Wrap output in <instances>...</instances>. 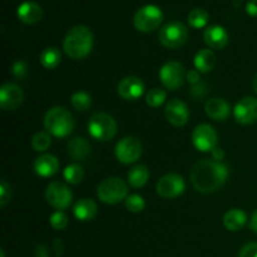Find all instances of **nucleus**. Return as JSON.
<instances>
[{"label":"nucleus","mask_w":257,"mask_h":257,"mask_svg":"<svg viewBox=\"0 0 257 257\" xmlns=\"http://www.w3.org/2000/svg\"><path fill=\"white\" fill-rule=\"evenodd\" d=\"M228 177V167L215 160H202L195 163L190 173L191 182L196 191L211 193L223 186Z\"/></svg>","instance_id":"obj_1"},{"label":"nucleus","mask_w":257,"mask_h":257,"mask_svg":"<svg viewBox=\"0 0 257 257\" xmlns=\"http://www.w3.org/2000/svg\"><path fill=\"white\" fill-rule=\"evenodd\" d=\"M93 40V33L89 28L75 25L65 35L63 49L72 59H83L92 52Z\"/></svg>","instance_id":"obj_2"},{"label":"nucleus","mask_w":257,"mask_h":257,"mask_svg":"<svg viewBox=\"0 0 257 257\" xmlns=\"http://www.w3.org/2000/svg\"><path fill=\"white\" fill-rule=\"evenodd\" d=\"M44 127L49 135L63 138L73 132L75 122L69 110L64 107H54L45 114Z\"/></svg>","instance_id":"obj_3"},{"label":"nucleus","mask_w":257,"mask_h":257,"mask_svg":"<svg viewBox=\"0 0 257 257\" xmlns=\"http://www.w3.org/2000/svg\"><path fill=\"white\" fill-rule=\"evenodd\" d=\"M117 122L112 115L104 112H97L88 122V132L95 141L107 142L117 135Z\"/></svg>","instance_id":"obj_4"},{"label":"nucleus","mask_w":257,"mask_h":257,"mask_svg":"<svg viewBox=\"0 0 257 257\" xmlns=\"http://www.w3.org/2000/svg\"><path fill=\"white\" fill-rule=\"evenodd\" d=\"M97 196L107 205H115L128 197V186L122 178L108 177L98 185Z\"/></svg>","instance_id":"obj_5"},{"label":"nucleus","mask_w":257,"mask_h":257,"mask_svg":"<svg viewBox=\"0 0 257 257\" xmlns=\"http://www.w3.org/2000/svg\"><path fill=\"white\" fill-rule=\"evenodd\" d=\"M163 20V13L158 7L152 4L145 5L136 12L133 24L136 29L142 33H150L157 29Z\"/></svg>","instance_id":"obj_6"},{"label":"nucleus","mask_w":257,"mask_h":257,"mask_svg":"<svg viewBox=\"0 0 257 257\" xmlns=\"http://www.w3.org/2000/svg\"><path fill=\"white\" fill-rule=\"evenodd\" d=\"M188 39V29L180 22H172L163 25L160 32V42L167 49H178Z\"/></svg>","instance_id":"obj_7"},{"label":"nucleus","mask_w":257,"mask_h":257,"mask_svg":"<svg viewBox=\"0 0 257 257\" xmlns=\"http://www.w3.org/2000/svg\"><path fill=\"white\" fill-rule=\"evenodd\" d=\"M143 152V146L141 141L136 137H124L115 146V157L124 165H131L140 160Z\"/></svg>","instance_id":"obj_8"},{"label":"nucleus","mask_w":257,"mask_h":257,"mask_svg":"<svg viewBox=\"0 0 257 257\" xmlns=\"http://www.w3.org/2000/svg\"><path fill=\"white\" fill-rule=\"evenodd\" d=\"M45 198L50 206L62 211L69 207L73 200V195L72 191L64 183L59 182V181H53L45 190Z\"/></svg>","instance_id":"obj_9"},{"label":"nucleus","mask_w":257,"mask_h":257,"mask_svg":"<svg viewBox=\"0 0 257 257\" xmlns=\"http://www.w3.org/2000/svg\"><path fill=\"white\" fill-rule=\"evenodd\" d=\"M185 75V68L178 62H167L160 70L161 82L170 90H177L183 84Z\"/></svg>","instance_id":"obj_10"},{"label":"nucleus","mask_w":257,"mask_h":257,"mask_svg":"<svg viewBox=\"0 0 257 257\" xmlns=\"http://www.w3.org/2000/svg\"><path fill=\"white\" fill-rule=\"evenodd\" d=\"M185 190V180L176 173L163 176L156 185V191L163 198H176L182 195Z\"/></svg>","instance_id":"obj_11"},{"label":"nucleus","mask_w":257,"mask_h":257,"mask_svg":"<svg viewBox=\"0 0 257 257\" xmlns=\"http://www.w3.org/2000/svg\"><path fill=\"white\" fill-rule=\"evenodd\" d=\"M192 143L201 152L212 151L217 145V132L210 124H198L192 132Z\"/></svg>","instance_id":"obj_12"},{"label":"nucleus","mask_w":257,"mask_h":257,"mask_svg":"<svg viewBox=\"0 0 257 257\" xmlns=\"http://www.w3.org/2000/svg\"><path fill=\"white\" fill-rule=\"evenodd\" d=\"M233 117L240 124H252L257 120V99L245 97L233 108Z\"/></svg>","instance_id":"obj_13"},{"label":"nucleus","mask_w":257,"mask_h":257,"mask_svg":"<svg viewBox=\"0 0 257 257\" xmlns=\"http://www.w3.org/2000/svg\"><path fill=\"white\" fill-rule=\"evenodd\" d=\"M24 99V93L19 85L7 83L0 88V107L4 110H15Z\"/></svg>","instance_id":"obj_14"},{"label":"nucleus","mask_w":257,"mask_h":257,"mask_svg":"<svg viewBox=\"0 0 257 257\" xmlns=\"http://www.w3.org/2000/svg\"><path fill=\"white\" fill-rule=\"evenodd\" d=\"M145 92V83L135 75L123 78L118 84V94L125 100H137Z\"/></svg>","instance_id":"obj_15"},{"label":"nucleus","mask_w":257,"mask_h":257,"mask_svg":"<svg viewBox=\"0 0 257 257\" xmlns=\"http://www.w3.org/2000/svg\"><path fill=\"white\" fill-rule=\"evenodd\" d=\"M165 115L171 124L176 125V127H181V125H185L188 122L190 112H188L187 105L182 100L175 98V99H171L166 105Z\"/></svg>","instance_id":"obj_16"},{"label":"nucleus","mask_w":257,"mask_h":257,"mask_svg":"<svg viewBox=\"0 0 257 257\" xmlns=\"http://www.w3.org/2000/svg\"><path fill=\"white\" fill-rule=\"evenodd\" d=\"M203 40L211 49H223L228 44V33L221 25H211L203 33Z\"/></svg>","instance_id":"obj_17"},{"label":"nucleus","mask_w":257,"mask_h":257,"mask_svg":"<svg viewBox=\"0 0 257 257\" xmlns=\"http://www.w3.org/2000/svg\"><path fill=\"white\" fill-rule=\"evenodd\" d=\"M18 18L24 24H37L43 18V9L39 4L34 2H24L18 7Z\"/></svg>","instance_id":"obj_18"},{"label":"nucleus","mask_w":257,"mask_h":257,"mask_svg":"<svg viewBox=\"0 0 257 257\" xmlns=\"http://www.w3.org/2000/svg\"><path fill=\"white\" fill-rule=\"evenodd\" d=\"M59 170V161L55 156L44 153L40 155L34 162V171L40 177H52Z\"/></svg>","instance_id":"obj_19"},{"label":"nucleus","mask_w":257,"mask_h":257,"mask_svg":"<svg viewBox=\"0 0 257 257\" xmlns=\"http://www.w3.org/2000/svg\"><path fill=\"white\" fill-rule=\"evenodd\" d=\"M206 114L213 120H225L227 119L231 113L230 104L222 98H211L207 100L205 105Z\"/></svg>","instance_id":"obj_20"},{"label":"nucleus","mask_w":257,"mask_h":257,"mask_svg":"<svg viewBox=\"0 0 257 257\" xmlns=\"http://www.w3.org/2000/svg\"><path fill=\"white\" fill-rule=\"evenodd\" d=\"M92 152L89 142L83 137H75L68 142V155L75 161H84Z\"/></svg>","instance_id":"obj_21"},{"label":"nucleus","mask_w":257,"mask_h":257,"mask_svg":"<svg viewBox=\"0 0 257 257\" xmlns=\"http://www.w3.org/2000/svg\"><path fill=\"white\" fill-rule=\"evenodd\" d=\"M74 216L80 221H90L97 216L98 206L90 198H83L74 205L73 208Z\"/></svg>","instance_id":"obj_22"},{"label":"nucleus","mask_w":257,"mask_h":257,"mask_svg":"<svg viewBox=\"0 0 257 257\" xmlns=\"http://www.w3.org/2000/svg\"><path fill=\"white\" fill-rule=\"evenodd\" d=\"M247 216L240 208H232L223 216V226L228 231H238L246 225Z\"/></svg>","instance_id":"obj_23"},{"label":"nucleus","mask_w":257,"mask_h":257,"mask_svg":"<svg viewBox=\"0 0 257 257\" xmlns=\"http://www.w3.org/2000/svg\"><path fill=\"white\" fill-rule=\"evenodd\" d=\"M216 54L211 49H201L195 57V67L198 72L208 73L215 68Z\"/></svg>","instance_id":"obj_24"},{"label":"nucleus","mask_w":257,"mask_h":257,"mask_svg":"<svg viewBox=\"0 0 257 257\" xmlns=\"http://www.w3.org/2000/svg\"><path fill=\"white\" fill-rule=\"evenodd\" d=\"M148 178H150V171L145 165L136 166L128 172V182L135 188L143 187L147 183Z\"/></svg>","instance_id":"obj_25"},{"label":"nucleus","mask_w":257,"mask_h":257,"mask_svg":"<svg viewBox=\"0 0 257 257\" xmlns=\"http://www.w3.org/2000/svg\"><path fill=\"white\" fill-rule=\"evenodd\" d=\"M40 64L47 69H54L62 62V53L58 48L50 47L40 53Z\"/></svg>","instance_id":"obj_26"},{"label":"nucleus","mask_w":257,"mask_h":257,"mask_svg":"<svg viewBox=\"0 0 257 257\" xmlns=\"http://www.w3.org/2000/svg\"><path fill=\"white\" fill-rule=\"evenodd\" d=\"M208 20H210V15L202 8H196V9L191 10V13L188 14V24L196 29L206 27Z\"/></svg>","instance_id":"obj_27"},{"label":"nucleus","mask_w":257,"mask_h":257,"mask_svg":"<svg viewBox=\"0 0 257 257\" xmlns=\"http://www.w3.org/2000/svg\"><path fill=\"white\" fill-rule=\"evenodd\" d=\"M63 177L70 185H78L83 181V177H84V171L77 163H72V165L67 166L63 172Z\"/></svg>","instance_id":"obj_28"},{"label":"nucleus","mask_w":257,"mask_h":257,"mask_svg":"<svg viewBox=\"0 0 257 257\" xmlns=\"http://www.w3.org/2000/svg\"><path fill=\"white\" fill-rule=\"evenodd\" d=\"M70 103L74 109L79 110V112H85L92 105V98L85 92H75L70 98Z\"/></svg>","instance_id":"obj_29"},{"label":"nucleus","mask_w":257,"mask_h":257,"mask_svg":"<svg viewBox=\"0 0 257 257\" xmlns=\"http://www.w3.org/2000/svg\"><path fill=\"white\" fill-rule=\"evenodd\" d=\"M52 145V137L48 132H37L32 138V147L37 152H44Z\"/></svg>","instance_id":"obj_30"},{"label":"nucleus","mask_w":257,"mask_h":257,"mask_svg":"<svg viewBox=\"0 0 257 257\" xmlns=\"http://www.w3.org/2000/svg\"><path fill=\"white\" fill-rule=\"evenodd\" d=\"M166 98H167V94H166L165 90L161 89V88H153L146 95V103L150 107L157 108L165 103Z\"/></svg>","instance_id":"obj_31"},{"label":"nucleus","mask_w":257,"mask_h":257,"mask_svg":"<svg viewBox=\"0 0 257 257\" xmlns=\"http://www.w3.org/2000/svg\"><path fill=\"white\" fill-rule=\"evenodd\" d=\"M125 207H127L128 211L133 213L142 212L146 207V202L143 200L142 196L140 195H130L127 198H125Z\"/></svg>","instance_id":"obj_32"},{"label":"nucleus","mask_w":257,"mask_h":257,"mask_svg":"<svg viewBox=\"0 0 257 257\" xmlns=\"http://www.w3.org/2000/svg\"><path fill=\"white\" fill-rule=\"evenodd\" d=\"M49 222H50V226H52L54 230L62 231L67 227L69 220H68V216L65 215L64 212H62V211H57V212H54L52 216H50Z\"/></svg>","instance_id":"obj_33"},{"label":"nucleus","mask_w":257,"mask_h":257,"mask_svg":"<svg viewBox=\"0 0 257 257\" xmlns=\"http://www.w3.org/2000/svg\"><path fill=\"white\" fill-rule=\"evenodd\" d=\"M12 72L13 75L18 78V79H25L29 75V67H28V64L24 60H18V62L13 64Z\"/></svg>","instance_id":"obj_34"},{"label":"nucleus","mask_w":257,"mask_h":257,"mask_svg":"<svg viewBox=\"0 0 257 257\" xmlns=\"http://www.w3.org/2000/svg\"><path fill=\"white\" fill-rule=\"evenodd\" d=\"M12 200V187L5 180L0 182V206L4 207Z\"/></svg>","instance_id":"obj_35"},{"label":"nucleus","mask_w":257,"mask_h":257,"mask_svg":"<svg viewBox=\"0 0 257 257\" xmlns=\"http://www.w3.org/2000/svg\"><path fill=\"white\" fill-rule=\"evenodd\" d=\"M238 257H257V242H251L243 246Z\"/></svg>","instance_id":"obj_36"},{"label":"nucleus","mask_w":257,"mask_h":257,"mask_svg":"<svg viewBox=\"0 0 257 257\" xmlns=\"http://www.w3.org/2000/svg\"><path fill=\"white\" fill-rule=\"evenodd\" d=\"M207 92H208L207 85H206L205 83H198V84L193 85L190 90L191 95L195 98H203L206 94H207Z\"/></svg>","instance_id":"obj_37"},{"label":"nucleus","mask_w":257,"mask_h":257,"mask_svg":"<svg viewBox=\"0 0 257 257\" xmlns=\"http://www.w3.org/2000/svg\"><path fill=\"white\" fill-rule=\"evenodd\" d=\"M186 79H187L188 83L196 85L200 83V73L198 70H190V72L186 74Z\"/></svg>","instance_id":"obj_38"},{"label":"nucleus","mask_w":257,"mask_h":257,"mask_svg":"<svg viewBox=\"0 0 257 257\" xmlns=\"http://www.w3.org/2000/svg\"><path fill=\"white\" fill-rule=\"evenodd\" d=\"M35 257H50L49 248L44 245V243H40L35 248Z\"/></svg>","instance_id":"obj_39"},{"label":"nucleus","mask_w":257,"mask_h":257,"mask_svg":"<svg viewBox=\"0 0 257 257\" xmlns=\"http://www.w3.org/2000/svg\"><path fill=\"white\" fill-rule=\"evenodd\" d=\"M246 12L251 17H257V0H250L246 4Z\"/></svg>","instance_id":"obj_40"},{"label":"nucleus","mask_w":257,"mask_h":257,"mask_svg":"<svg viewBox=\"0 0 257 257\" xmlns=\"http://www.w3.org/2000/svg\"><path fill=\"white\" fill-rule=\"evenodd\" d=\"M53 250H54L55 255L62 256L63 251H64V245H63L62 240L60 238H55L54 242H53Z\"/></svg>","instance_id":"obj_41"},{"label":"nucleus","mask_w":257,"mask_h":257,"mask_svg":"<svg viewBox=\"0 0 257 257\" xmlns=\"http://www.w3.org/2000/svg\"><path fill=\"white\" fill-rule=\"evenodd\" d=\"M211 155H212V158L215 161H218V162H221V161L223 160V157H225V152H223L222 148H213L212 151H211Z\"/></svg>","instance_id":"obj_42"},{"label":"nucleus","mask_w":257,"mask_h":257,"mask_svg":"<svg viewBox=\"0 0 257 257\" xmlns=\"http://www.w3.org/2000/svg\"><path fill=\"white\" fill-rule=\"evenodd\" d=\"M250 228L253 231V232L257 233V210L252 213V217H251V222H250Z\"/></svg>","instance_id":"obj_43"},{"label":"nucleus","mask_w":257,"mask_h":257,"mask_svg":"<svg viewBox=\"0 0 257 257\" xmlns=\"http://www.w3.org/2000/svg\"><path fill=\"white\" fill-rule=\"evenodd\" d=\"M252 87H253V90H255V93L257 94V73L255 74V77H253V80H252Z\"/></svg>","instance_id":"obj_44"},{"label":"nucleus","mask_w":257,"mask_h":257,"mask_svg":"<svg viewBox=\"0 0 257 257\" xmlns=\"http://www.w3.org/2000/svg\"><path fill=\"white\" fill-rule=\"evenodd\" d=\"M0 257H5V252H4V250H0Z\"/></svg>","instance_id":"obj_45"}]
</instances>
